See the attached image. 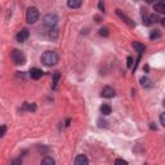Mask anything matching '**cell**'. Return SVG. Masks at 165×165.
<instances>
[{"label":"cell","mask_w":165,"mask_h":165,"mask_svg":"<svg viewBox=\"0 0 165 165\" xmlns=\"http://www.w3.org/2000/svg\"><path fill=\"white\" fill-rule=\"evenodd\" d=\"M160 124H161L162 126H165V115H164V114L160 115Z\"/></svg>","instance_id":"25"},{"label":"cell","mask_w":165,"mask_h":165,"mask_svg":"<svg viewBox=\"0 0 165 165\" xmlns=\"http://www.w3.org/2000/svg\"><path fill=\"white\" fill-rule=\"evenodd\" d=\"M116 13H117V16H119L120 18H121V19L125 22V23H128L130 27H134V26H136V23H134V22L131 21V19H130V18H129L126 14H124V13H123L120 9H116Z\"/></svg>","instance_id":"6"},{"label":"cell","mask_w":165,"mask_h":165,"mask_svg":"<svg viewBox=\"0 0 165 165\" xmlns=\"http://www.w3.org/2000/svg\"><path fill=\"white\" fill-rule=\"evenodd\" d=\"M126 64H128V67H131V64H133V58H131V57H128Z\"/></svg>","instance_id":"26"},{"label":"cell","mask_w":165,"mask_h":165,"mask_svg":"<svg viewBox=\"0 0 165 165\" xmlns=\"http://www.w3.org/2000/svg\"><path fill=\"white\" fill-rule=\"evenodd\" d=\"M75 165H89V161L85 155H78L75 159Z\"/></svg>","instance_id":"9"},{"label":"cell","mask_w":165,"mask_h":165,"mask_svg":"<svg viewBox=\"0 0 165 165\" xmlns=\"http://www.w3.org/2000/svg\"><path fill=\"white\" fill-rule=\"evenodd\" d=\"M67 5L70 8H80L81 7V2H80V0H69Z\"/></svg>","instance_id":"16"},{"label":"cell","mask_w":165,"mask_h":165,"mask_svg":"<svg viewBox=\"0 0 165 165\" xmlns=\"http://www.w3.org/2000/svg\"><path fill=\"white\" fill-rule=\"evenodd\" d=\"M150 128H151V129H153V130H156V129H157V126H156V125H153V124H151V125H150Z\"/></svg>","instance_id":"28"},{"label":"cell","mask_w":165,"mask_h":165,"mask_svg":"<svg viewBox=\"0 0 165 165\" xmlns=\"http://www.w3.org/2000/svg\"><path fill=\"white\" fill-rule=\"evenodd\" d=\"M100 35H101V36H105V38L108 36V30H107V28H101V30H100Z\"/></svg>","instance_id":"22"},{"label":"cell","mask_w":165,"mask_h":165,"mask_svg":"<svg viewBox=\"0 0 165 165\" xmlns=\"http://www.w3.org/2000/svg\"><path fill=\"white\" fill-rule=\"evenodd\" d=\"M59 79H61V74L57 71V72H54V75H53V83H52V88L54 90L57 89V85H58V81H59Z\"/></svg>","instance_id":"11"},{"label":"cell","mask_w":165,"mask_h":165,"mask_svg":"<svg viewBox=\"0 0 165 165\" xmlns=\"http://www.w3.org/2000/svg\"><path fill=\"white\" fill-rule=\"evenodd\" d=\"M49 36L52 38V40H56L57 39V36H58V30L54 27V28H50V31H49Z\"/></svg>","instance_id":"19"},{"label":"cell","mask_w":165,"mask_h":165,"mask_svg":"<svg viewBox=\"0 0 165 165\" xmlns=\"http://www.w3.org/2000/svg\"><path fill=\"white\" fill-rule=\"evenodd\" d=\"M160 21H161V25H162V26H165V19L162 18V19H160Z\"/></svg>","instance_id":"30"},{"label":"cell","mask_w":165,"mask_h":165,"mask_svg":"<svg viewBox=\"0 0 165 165\" xmlns=\"http://www.w3.org/2000/svg\"><path fill=\"white\" fill-rule=\"evenodd\" d=\"M22 110H27V111H35L36 110V106L35 103H23V106H22Z\"/></svg>","instance_id":"17"},{"label":"cell","mask_w":165,"mask_h":165,"mask_svg":"<svg viewBox=\"0 0 165 165\" xmlns=\"http://www.w3.org/2000/svg\"><path fill=\"white\" fill-rule=\"evenodd\" d=\"M115 165H128V162L124 160V159H117L115 161Z\"/></svg>","instance_id":"21"},{"label":"cell","mask_w":165,"mask_h":165,"mask_svg":"<svg viewBox=\"0 0 165 165\" xmlns=\"http://www.w3.org/2000/svg\"><path fill=\"white\" fill-rule=\"evenodd\" d=\"M101 112L105 116H107V115H110L112 112V108H111V106H108V105H103V106H101Z\"/></svg>","instance_id":"13"},{"label":"cell","mask_w":165,"mask_h":165,"mask_svg":"<svg viewBox=\"0 0 165 165\" xmlns=\"http://www.w3.org/2000/svg\"><path fill=\"white\" fill-rule=\"evenodd\" d=\"M102 97L105 98H112L115 97V89L111 86H105L102 89Z\"/></svg>","instance_id":"7"},{"label":"cell","mask_w":165,"mask_h":165,"mask_svg":"<svg viewBox=\"0 0 165 165\" xmlns=\"http://www.w3.org/2000/svg\"><path fill=\"white\" fill-rule=\"evenodd\" d=\"M39 19V10L38 8L35 7H30L27 9V12H26V21L28 22V23H35V22Z\"/></svg>","instance_id":"2"},{"label":"cell","mask_w":165,"mask_h":165,"mask_svg":"<svg viewBox=\"0 0 165 165\" xmlns=\"http://www.w3.org/2000/svg\"><path fill=\"white\" fill-rule=\"evenodd\" d=\"M41 76H43V71H41L40 69L34 67V69H31V70H30V78H31V79L39 80V79L41 78Z\"/></svg>","instance_id":"8"},{"label":"cell","mask_w":165,"mask_h":165,"mask_svg":"<svg viewBox=\"0 0 165 165\" xmlns=\"http://www.w3.org/2000/svg\"><path fill=\"white\" fill-rule=\"evenodd\" d=\"M28 35H30V31L28 28H22L18 34H17V41L18 43H25L27 39H28Z\"/></svg>","instance_id":"5"},{"label":"cell","mask_w":165,"mask_h":165,"mask_svg":"<svg viewBox=\"0 0 165 165\" xmlns=\"http://www.w3.org/2000/svg\"><path fill=\"white\" fill-rule=\"evenodd\" d=\"M153 9H155L157 13H165V4L164 3H156L153 5Z\"/></svg>","instance_id":"14"},{"label":"cell","mask_w":165,"mask_h":165,"mask_svg":"<svg viewBox=\"0 0 165 165\" xmlns=\"http://www.w3.org/2000/svg\"><path fill=\"white\" fill-rule=\"evenodd\" d=\"M133 48L138 52V54L141 56L142 53H145V50H146V47L143 45V44H141V43H138V41H134L133 43Z\"/></svg>","instance_id":"10"},{"label":"cell","mask_w":165,"mask_h":165,"mask_svg":"<svg viewBox=\"0 0 165 165\" xmlns=\"http://www.w3.org/2000/svg\"><path fill=\"white\" fill-rule=\"evenodd\" d=\"M141 85L143 88H151L152 86V81L147 78V76H143V78H141Z\"/></svg>","instance_id":"12"},{"label":"cell","mask_w":165,"mask_h":165,"mask_svg":"<svg viewBox=\"0 0 165 165\" xmlns=\"http://www.w3.org/2000/svg\"><path fill=\"white\" fill-rule=\"evenodd\" d=\"M10 57H12V59H13V62H14L16 64H23V63L26 62L25 54L22 53L21 50H18V49H14V50L12 52V54H10Z\"/></svg>","instance_id":"3"},{"label":"cell","mask_w":165,"mask_h":165,"mask_svg":"<svg viewBox=\"0 0 165 165\" xmlns=\"http://www.w3.org/2000/svg\"><path fill=\"white\" fill-rule=\"evenodd\" d=\"M161 34H160V31L155 30V31H151V34H150V39L151 40H156V39H160Z\"/></svg>","instance_id":"18"},{"label":"cell","mask_w":165,"mask_h":165,"mask_svg":"<svg viewBox=\"0 0 165 165\" xmlns=\"http://www.w3.org/2000/svg\"><path fill=\"white\" fill-rule=\"evenodd\" d=\"M70 121H71V120H70V119H67V120H66V125H67V126L70 125Z\"/></svg>","instance_id":"29"},{"label":"cell","mask_w":165,"mask_h":165,"mask_svg":"<svg viewBox=\"0 0 165 165\" xmlns=\"http://www.w3.org/2000/svg\"><path fill=\"white\" fill-rule=\"evenodd\" d=\"M7 133V126L5 125H0V137H3Z\"/></svg>","instance_id":"23"},{"label":"cell","mask_w":165,"mask_h":165,"mask_svg":"<svg viewBox=\"0 0 165 165\" xmlns=\"http://www.w3.org/2000/svg\"><path fill=\"white\" fill-rule=\"evenodd\" d=\"M41 165H56V161H54L53 157L47 156V157H44V159L41 160Z\"/></svg>","instance_id":"15"},{"label":"cell","mask_w":165,"mask_h":165,"mask_svg":"<svg viewBox=\"0 0 165 165\" xmlns=\"http://www.w3.org/2000/svg\"><path fill=\"white\" fill-rule=\"evenodd\" d=\"M40 61L43 62V64H45V66H48V67H50V66L57 64V62H58V54L56 52H53V50H47V52H44L41 54Z\"/></svg>","instance_id":"1"},{"label":"cell","mask_w":165,"mask_h":165,"mask_svg":"<svg viewBox=\"0 0 165 165\" xmlns=\"http://www.w3.org/2000/svg\"><path fill=\"white\" fill-rule=\"evenodd\" d=\"M10 165H22V161H21V159H14L10 162Z\"/></svg>","instance_id":"24"},{"label":"cell","mask_w":165,"mask_h":165,"mask_svg":"<svg viewBox=\"0 0 165 165\" xmlns=\"http://www.w3.org/2000/svg\"><path fill=\"white\" fill-rule=\"evenodd\" d=\"M98 8H100L101 10H105V4H103V2H100V3H98Z\"/></svg>","instance_id":"27"},{"label":"cell","mask_w":165,"mask_h":165,"mask_svg":"<svg viewBox=\"0 0 165 165\" xmlns=\"http://www.w3.org/2000/svg\"><path fill=\"white\" fill-rule=\"evenodd\" d=\"M142 19H143V25L145 26H150L151 25V21H150V16L147 13H145L143 16H142Z\"/></svg>","instance_id":"20"},{"label":"cell","mask_w":165,"mask_h":165,"mask_svg":"<svg viewBox=\"0 0 165 165\" xmlns=\"http://www.w3.org/2000/svg\"><path fill=\"white\" fill-rule=\"evenodd\" d=\"M44 23H45V26H48L49 28H54L58 23V17L56 14H47L44 17Z\"/></svg>","instance_id":"4"}]
</instances>
